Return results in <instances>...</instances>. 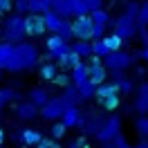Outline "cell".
<instances>
[{
  "label": "cell",
  "instance_id": "cell-16",
  "mask_svg": "<svg viewBox=\"0 0 148 148\" xmlns=\"http://www.w3.org/2000/svg\"><path fill=\"white\" fill-rule=\"evenodd\" d=\"M79 119H81V112H79V106H70L67 110L63 112V117H61V121H63L67 128H72V126H76L79 123Z\"/></svg>",
  "mask_w": 148,
  "mask_h": 148
},
{
  "label": "cell",
  "instance_id": "cell-34",
  "mask_svg": "<svg viewBox=\"0 0 148 148\" xmlns=\"http://www.w3.org/2000/svg\"><path fill=\"white\" fill-rule=\"evenodd\" d=\"M114 83L119 85V90H121V92H130V90H132V83H130L128 79H123L121 74H117V81H114Z\"/></svg>",
  "mask_w": 148,
  "mask_h": 148
},
{
  "label": "cell",
  "instance_id": "cell-26",
  "mask_svg": "<svg viewBox=\"0 0 148 148\" xmlns=\"http://www.w3.org/2000/svg\"><path fill=\"white\" fill-rule=\"evenodd\" d=\"M54 76H56V65L54 63H43L40 65V79L54 81Z\"/></svg>",
  "mask_w": 148,
  "mask_h": 148
},
{
  "label": "cell",
  "instance_id": "cell-42",
  "mask_svg": "<svg viewBox=\"0 0 148 148\" xmlns=\"http://www.w3.org/2000/svg\"><path fill=\"white\" fill-rule=\"evenodd\" d=\"M103 32H106V25H97V23H94V32H92V40H94V38H103Z\"/></svg>",
  "mask_w": 148,
  "mask_h": 148
},
{
  "label": "cell",
  "instance_id": "cell-45",
  "mask_svg": "<svg viewBox=\"0 0 148 148\" xmlns=\"http://www.w3.org/2000/svg\"><path fill=\"white\" fill-rule=\"evenodd\" d=\"M5 103H7V101H5V97H2V90H0V110L5 108Z\"/></svg>",
  "mask_w": 148,
  "mask_h": 148
},
{
  "label": "cell",
  "instance_id": "cell-21",
  "mask_svg": "<svg viewBox=\"0 0 148 148\" xmlns=\"http://www.w3.org/2000/svg\"><path fill=\"white\" fill-rule=\"evenodd\" d=\"M29 94H32V97H29V101H34L38 108H43V106L49 101V92H47L45 88H34Z\"/></svg>",
  "mask_w": 148,
  "mask_h": 148
},
{
  "label": "cell",
  "instance_id": "cell-30",
  "mask_svg": "<svg viewBox=\"0 0 148 148\" xmlns=\"http://www.w3.org/2000/svg\"><path fill=\"white\" fill-rule=\"evenodd\" d=\"M65 130H67V126H65L63 121H58V123H54V126L49 128V132H52V137H54V139H61L65 135Z\"/></svg>",
  "mask_w": 148,
  "mask_h": 148
},
{
  "label": "cell",
  "instance_id": "cell-33",
  "mask_svg": "<svg viewBox=\"0 0 148 148\" xmlns=\"http://www.w3.org/2000/svg\"><path fill=\"white\" fill-rule=\"evenodd\" d=\"M85 14H90L85 0H74V16H85Z\"/></svg>",
  "mask_w": 148,
  "mask_h": 148
},
{
  "label": "cell",
  "instance_id": "cell-50",
  "mask_svg": "<svg viewBox=\"0 0 148 148\" xmlns=\"http://www.w3.org/2000/svg\"><path fill=\"white\" fill-rule=\"evenodd\" d=\"M0 119H2V114H0Z\"/></svg>",
  "mask_w": 148,
  "mask_h": 148
},
{
  "label": "cell",
  "instance_id": "cell-10",
  "mask_svg": "<svg viewBox=\"0 0 148 148\" xmlns=\"http://www.w3.org/2000/svg\"><path fill=\"white\" fill-rule=\"evenodd\" d=\"M16 139H18L20 144H25V146H38V141L43 139V135L38 132V130H32V128H23L16 135Z\"/></svg>",
  "mask_w": 148,
  "mask_h": 148
},
{
  "label": "cell",
  "instance_id": "cell-17",
  "mask_svg": "<svg viewBox=\"0 0 148 148\" xmlns=\"http://www.w3.org/2000/svg\"><path fill=\"white\" fill-rule=\"evenodd\" d=\"M54 7V0H29V14H47Z\"/></svg>",
  "mask_w": 148,
  "mask_h": 148
},
{
  "label": "cell",
  "instance_id": "cell-28",
  "mask_svg": "<svg viewBox=\"0 0 148 148\" xmlns=\"http://www.w3.org/2000/svg\"><path fill=\"white\" fill-rule=\"evenodd\" d=\"M106 43H108V47H110V52H117V49H121L123 38H121L119 34H110V36H106Z\"/></svg>",
  "mask_w": 148,
  "mask_h": 148
},
{
  "label": "cell",
  "instance_id": "cell-2",
  "mask_svg": "<svg viewBox=\"0 0 148 148\" xmlns=\"http://www.w3.org/2000/svg\"><path fill=\"white\" fill-rule=\"evenodd\" d=\"M27 36V27H25V16L23 14H14L5 20V40L9 43H20L23 38Z\"/></svg>",
  "mask_w": 148,
  "mask_h": 148
},
{
  "label": "cell",
  "instance_id": "cell-49",
  "mask_svg": "<svg viewBox=\"0 0 148 148\" xmlns=\"http://www.w3.org/2000/svg\"><path fill=\"white\" fill-rule=\"evenodd\" d=\"M2 72H5V70H2V67H0V79H2Z\"/></svg>",
  "mask_w": 148,
  "mask_h": 148
},
{
  "label": "cell",
  "instance_id": "cell-18",
  "mask_svg": "<svg viewBox=\"0 0 148 148\" xmlns=\"http://www.w3.org/2000/svg\"><path fill=\"white\" fill-rule=\"evenodd\" d=\"M45 45H47V52L54 54V52H58V49H63V47L67 45V38H63L61 34H52V36L45 40Z\"/></svg>",
  "mask_w": 148,
  "mask_h": 148
},
{
  "label": "cell",
  "instance_id": "cell-44",
  "mask_svg": "<svg viewBox=\"0 0 148 148\" xmlns=\"http://www.w3.org/2000/svg\"><path fill=\"white\" fill-rule=\"evenodd\" d=\"M72 148H88V146H85V139H83V137H81V139H76Z\"/></svg>",
  "mask_w": 148,
  "mask_h": 148
},
{
  "label": "cell",
  "instance_id": "cell-3",
  "mask_svg": "<svg viewBox=\"0 0 148 148\" xmlns=\"http://www.w3.org/2000/svg\"><path fill=\"white\" fill-rule=\"evenodd\" d=\"M103 63H106V67H108L110 72L121 74L123 70H128L130 65L135 63V58H132L130 54H126V52L117 49V52H108V54L103 56Z\"/></svg>",
  "mask_w": 148,
  "mask_h": 148
},
{
  "label": "cell",
  "instance_id": "cell-38",
  "mask_svg": "<svg viewBox=\"0 0 148 148\" xmlns=\"http://www.w3.org/2000/svg\"><path fill=\"white\" fill-rule=\"evenodd\" d=\"M85 5H88V11L92 14L97 9H103V0H85Z\"/></svg>",
  "mask_w": 148,
  "mask_h": 148
},
{
  "label": "cell",
  "instance_id": "cell-6",
  "mask_svg": "<svg viewBox=\"0 0 148 148\" xmlns=\"http://www.w3.org/2000/svg\"><path fill=\"white\" fill-rule=\"evenodd\" d=\"M67 108H70V106H67L61 97H54V99H49V101L40 108V114H43L47 121H56V119L63 117V112L67 110Z\"/></svg>",
  "mask_w": 148,
  "mask_h": 148
},
{
  "label": "cell",
  "instance_id": "cell-47",
  "mask_svg": "<svg viewBox=\"0 0 148 148\" xmlns=\"http://www.w3.org/2000/svg\"><path fill=\"white\" fill-rule=\"evenodd\" d=\"M135 148H148V141H139V144H137Z\"/></svg>",
  "mask_w": 148,
  "mask_h": 148
},
{
  "label": "cell",
  "instance_id": "cell-27",
  "mask_svg": "<svg viewBox=\"0 0 148 148\" xmlns=\"http://www.w3.org/2000/svg\"><path fill=\"white\" fill-rule=\"evenodd\" d=\"M119 94H110V97H106V99H101V106L106 108V110H114V108H119Z\"/></svg>",
  "mask_w": 148,
  "mask_h": 148
},
{
  "label": "cell",
  "instance_id": "cell-35",
  "mask_svg": "<svg viewBox=\"0 0 148 148\" xmlns=\"http://www.w3.org/2000/svg\"><path fill=\"white\" fill-rule=\"evenodd\" d=\"M14 7L18 14H29V0H14Z\"/></svg>",
  "mask_w": 148,
  "mask_h": 148
},
{
  "label": "cell",
  "instance_id": "cell-14",
  "mask_svg": "<svg viewBox=\"0 0 148 148\" xmlns=\"http://www.w3.org/2000/svg\"><path fill=\"white\" fill-rule=\"evenodd\" d=\"M88 79H90V65H85L83 61H81L79 65H74V67H72V81L76 85L83 83V81H88Z\"/></svg>",
  "mask_w": 148,
  "mask_h": 148
},
{
  "label": "cell",
  "instance_id": "cell-22",
  "mask_svg": "<svg viewBox=\"0 0 148 148\" xmlns=\"http://www.w3.org/2000/svg\"><path fill=\"white\" fill-rule=\"evenodd\" d=\"M72 49L74 52H76V54L79 56H92L94 52H92V43H88V40H81V38H79V40H76V43H74L72 45Z\"/></svg>",
  "mask_w": 148,
  "mask_h": 148
},
{
  "label": "cell",
  "instance_id": "cell-4",
  "mask_svg": "<svg viewBox=\"0 0 148 148\" xmlns=\"http://www.w3.org/2000/svg\"><path fill=\"white\" fill-rule=\"evenodd\" d=\"M139 29V20L135 16H130V14H121L119 18L114 20V34H119L123 40H128L137 34Z\"/></svg>",
  "mask_w": 148,
  "mask_h": 148
},
{
  "label": "cell",
  "instance_id": "cell-31",
  "mask_svg": "<svg viewBox=\"0 0 148 148\" xmlns=\"http://www.w3.org/2000/svg\"><path fill=\"white\" fill-rule=\"evenodd\" d=\"M135 128L141 137H148V117H139L137 123H135Z\"/></svg>",
  "mask_w": 148,
  "mask_h": 148
},
{
  "label": "cell",
  "instance_id": "cell-9",
  "mask_svg": "<svg viewBox=\"0 0 148 148\" xmlns=\"http://www.w3.org/2000/svg\"><path fill=\"white\" fill-rule=\"evenodd\" d=\"M25 27H27V36H40V34H45V16L43 14H29L27 18H25Z\"/></svg>",
  "mask_w": 148,
  "mask_h": 148
},
{
  "label": "cell",
  "instance_id": "cell-48",
  "mask_svg": "<svg viewBox=\"0 0 148 148\" xmlns=\"http://www.w3.org/2000/svg\"><path fill=\"white\" fill-rule=\"evenodd\" d=\"M2 141H5V132L0 130V144H2Z\"/></svg>",
  "mask_w": 148,
  "mask_h": 148
},
{
  "label": "cell",
  "instance_id": "cell-20",
  "mask_svg": "<svg viewBox=\"0 0 148 148\" xmlns=\"http://www.w3.org/2000/svg\"><path fill=\"white\" fill-rule=\"evenodd\" d=\"M97 88H99V85L94 83V81H90V79L83 81V83H79V94H81V99H83V101L92 99L94 94H97Z\"/></svg>",
  "mask_w": 148,
  "mask_h": 148
},
{
  "label": "cell",
  "instance_id": "cell-8",
  "mask_svg": "<svg viewBox=\"0 0 148 148\" xmlns=\"http://www.w3.org/2000/svg\"><path fill=\"white\" fill-rule=\"evenodd\" d=\"M103 117L99 114V112H90V114H81V119H79V128H83V132L85 135H92V137H97V132L101 130V126H103Z\"/></svg>",
  "mask_w": 148,
  "mask_h": 148
},
{
  "label": "cell",
  "instance_id": "cell-41",
  "mask_svg": "<svg viewBox=\"0 0 148 148\" xmlns=\"http://www.w3.org/2000/svg\"><path fill=\"white\" fill-rule=\"evenodd\" d=\"M2 97H5V101H7V103H9V101H14V99H18V94L14 92L11 88H5V90H2Z\"/></svg>",
  "mask_w": 148,
  "mask_h": 148
},
{
  "label": "cell",
  "instance_id": "cell-19",
  "mask_svg": "<svg viewBox=\"0 0 148 148\" xmlns=\"http://www.w3.org/2000/svg\"><path fill=\"white\" fill-rule=\"evenodd\" d=\"M135 108L139 112H148V83L139 85V94H137V101H135Z\"/></svg>",
  "mask_w": 148,
  "mask_h": 148
},
{
  "label": "cell",
  "instance_id": "cell-36",
  "mask_svg": "<svg viewBox=\"0 0 148 148\" xmlns=\"http://www.w3.org/2000/svg\"><path fill=\"white\" fill-rule=\"evenodd\" d=\"M81 58H83V56H79V54H76V52L72 49V54L65 58V63H63V65H67V67H74V65H79V63H81Z\"/></svg>",
  "mask_w": 148,
  "mask_h": 148
},
{
  "label": "cell",
  "instance_id": "cell-1",
  "mask_svg": "<svg viewBox=\"0 0 148 148\" xmlns=\"http://www.w3.org/2000/svg\"><path fill=\"white\" fill-rule=\"evenodd\" d=\"M38 52L32 43H0V67L7 72H23L38 65Z\"/></svg>",
  "mask_w": 148,
  "mask_h": 148
},
{
  "label": "cell",
  "instance_id": "cell-29",
  "mask_svg": "<svg viewBox=\"0 0 148 148\" xmlns=\"http://www.w3.org/2000/svg\"><path fill=\"white\" fill-rule=\"evenodd\" d=\"M90 16H92V20L97 23V25H108V23H110V16H108V11H103V9L92 11Z\"/></svg>",
  "mask_w": 148,
  "mask_h": 148
},
{
  "label": "cell",
  "instance_id": "cell-24",
  "mask_svg": "<svg viewBox=\"0 0 148 148\" xmlns=\"http://www.w3.org/2000/svg\"><path fill=\"white\" fill-rule=\"evenodd\" d=\"M101 148H130V144L126 141V137L119 132L114 139H110V141H103V146H101Z\"/></svg>",
  "mask_w": 148,
  "mask_h": 148
},
{
  "label": "cell",
  "instance_id": "cell-37",
  "mask_svg": "<svg viewBox=\"0 0 148 148\" xmlns=\"http://www.w3.org/2000/svg\"><path fill=\"white\" fill-rule=\"evenodd\" d=\"M139 25H148V2L141 5V11H139Z\"/></svg>",
  "mask_w": 148,
  "mask_h": 148
},
{
  "label": "cell",
  "instance_id": "cell-23",
  "mask_svg": "<svg viewBox=\"0 0 148 148\" xmlns=\"http://www.w3.org/2000/svg\"><path fill=\"white\" fill-rule=\"evenodd\" d=\"M110 94H119V85L117 83H101L97 88V97H99V99H106V97H110Z\"/></svg>",
  "mask_w": 148,
  "mask_h": 148
},
{
  "label": "cell",
  "instance_id": "cell-39",
  "mask_svg": "<svg viewBox=\"0 0 148 148\" xmlns=\"http://www.w3.org/2000/svg\"><path fill=\"white\" fill-rule=\"evenodd\" d=\"M54 83L61 85V88H65V85H70V76H67V74H56V76H54Z\"/></svg>",
  "mask_w": 148,
  "mask_h": 148
},
{
  "label": "cell",
  "instance_id": "cell-7",
  "mask_svg": "<svg viewBox=\"0 0 148 148\" xmlns=\"http://www.w3.org/2000/svg\"><path fill=\"white\" fill-rule=\"evenodd\" d=\"M119 132H121V119L117 117V114H112V117H108V119L103 121L101 130L97 132V139L103 144V141H110V139H114Z\"/></svg>",
  "mask_w": 148,
  "mask_h": 148
},
{
  "label": "cell",
  "instance_id": "cell-12",
  "mask_svg": "<svg viewBox=\"0 0 148 148\" xmlns=\"http://www.w3.org/2000/svg\"><path fill=\"white\" fill-rule=\"evenodd\" d=\"M16 112H18V117H20V119L29 121V119H34V117L38 114V106H36L34 101H23L18 108H16Z\"/></svg>",
  "mask_w": 148,
  "mask_h": 148
},
{
  "label": "cell",
  "instance_id": "cell-11",
  "mask_svg": "<svg viewBox=\"0 0 148 148\" xmlns=\"http://www.w3.org/2000/svg\"><path fill=\"white\" fill-rule=\"evenodd\" d=\"M61 99H63L67 106H79V103L83 101L81 94H79V85H76V83H74V85H65L63 92H61Z\"/></svg>",
  "mask_w": 148,
  "mask_h": 148
},
{
  "label": "cell",
  "instance_id": "cell-51",
  "mask_svg": "<svg viewBox=\"0 0 148 148\" xmlns=\"http://www.w3.org/2000/svg\"><path fill=\"white\" fill-rule=\"evenodd\" d=\"M0 148H2V144H0Z\"/></svg>",
  "mask_w": 148,
  "mask_h": 148
},
{
  "label": "cell",
  "instance_id": "cell-25",
  "mask_svg": "<svg viewBox=\"0 0 148 148\" xmlns=\"http://www.w3.org/2000/svg\"><path fill=\"white\" fill-rule=\"evenodd\" d=\"M92 52L97 56H106L108 52H110V47H108V43H106V38H94V40H92Z\"/></svg>",
  "mask_w": 148,
  "mask_h": 148
},
{
  "label": "cell",
  "instance_id": "cell-13",
  "mask_svg": "<svg viewBox=\"0 0 148 148\" xmlns=\"http://www.w3.org/2000/svg\"><path fill=\"white\" fill-rule=\"evenodd\" d=\"M52 9H54L58 16L70 18V16H74V0H54V7H52Z\"/></svg>",
  "mask_w": 148,
  "mask_h": 148
},
{
  "label": "cell",
  "instance_id": "cell-43",
  "mask_svg": "<svg viewBox=\"0 0 148 148\" xmlns=\"http://www.w3.org/2000/svg\"><path fill=\"white\" fill-rule=\"evenodd\" d=\"M14 7V0H0V14H7Z\"/></svg>",
  "mask_w": 148,
  "mask_h": 148
},
{
  "label": "cell",
  "instance_id": "cell-46",
  "mask_svg": "<svg viewBox=\"0 0 148 148\" xmlns=\"http://www.w3.org/2000/svg\"><path fill=\"white\" fill-rule=\"evenodd\" d=\"M141 58H146V61H148V45L144 47V52H141Z\"/></svg>",
  "mask_w": 148,
  "mask_h": 148
},
{
  "label": "cell",
  "instance_id": "cell-40",
  "mask_svg": "<svg viewBox=\"0 0 148 148\" xmlns=\"http://www.w3.org/2000/svg\"><path fill=\"white\" fill-rule=\"evenodd\" d=\"M38 148H61V146H58L56 141H49L47 137H43L40 141H38Z\"/></svg>",
  "mask_w": 148,
  "mask_h": 148
},
{
  "label": "cell",
  "instance_id": "cell-32",
  "mask_svg": "<svg viewBox=\"0 0 148 148\" xmlns=\"http://www.w3.org/2000/svg\"><path fill=\"white\" fill-rule=\"evenodd\" d=\"M139 11H141V5H139V2H135V0H128V2H126V14L139 18Z\"/></svg>",
  "mask_w": 148,
  "mask_h": 148
},
{
  "label": "cell",
  "instance_id": "cell-15",
  "mask_svg": "<svg viewBox=\"0 0 148 148\" xmlns=\"http://www.w3.org/2000/svg\"><path fill=\"white\" fill-rule=\"evenodd\" d=\"M43 16H45V25H47V29H49L52 34H56V32L61 29V25H63V20H65L63 16H58L54 9L47 11V14H43Z\"/></svg>",
  "mask_w": 148,
  "mask_h": 148
},
{
  "label": "cell",
  "instance_id": "cell-5",
  "mask_svg": "<svg viewBox=\"0 0 148 148\" xmlns=\"http://www.w3.org/2000/svg\"><path fill=\"white\" fill-rule=\"evenodd\" d=\"M74 29V38H81V40H92V32H94V20L90 14L85 16H76V20L72 23Z\"/></svg>",
  "mask_w": 148,
  "mask_h": 148
}]
</instances>
